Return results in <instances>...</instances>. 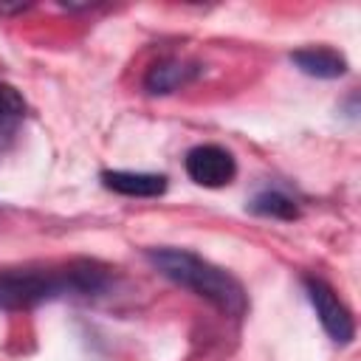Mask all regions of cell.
I'll return each mask as SVG.
<instances>
[{
	"mask_svg": "<svg viewBox=\"0 0 361 361\" xmlns=\"http://www.w3.org/2000/svg\"><path fill=\"white\" fill-rule=\"evenodd\" d=\"M147 259L155 271H161L175 285L192 290L195 296L206 299L226 316H243L248 310V293L237 276H231L226 268L197 257L186 248H149Z\"/></svg>",
	"mask_w": 361,
	"mask_h": 361,
	"instance_id": "1",
	"label": "cell"
},
{
	"mask_svg": "<svg viewBox=\"0 0 361 361\" xmlns=\"http://www.w3.org/2000/svg\"><path fill=\"white\" fill-rule=\"evenodd\" d=\"M104 285L107 274L93 262H76L65 271H3L0 307L23 310L65 293H99Z\"/></svg>",
	"mask_w": 361,
	"mask_h": 361,
	"instance_id": "2",
	"label": "cell"
},
{
	"mask_svg": "<svg viewBox=\"0 0 361 361\" xmlns=\"http://www.w3.org/2000/svg\"><path fill=\"white\" fill-rule=\"evenodd\" d=\"M302 285H305V293H307L322 327L327 330V336L336 344H350L355 336V322H353V313L347 310V305L338 299V293L319 276H305Z\"/></svg>",
	"mask_w": 361,
	"mask_h": 361,
	"instance_id": "3",
	"label": "cell"
},
{
	"mask_svg": "<svg viewBox=\"0 0 361 361\" xmlns=\"http://www.w3.org/2000/svg\"><path fill=\"white\" fill-rule=\"evenodd\" d=\"M186 175L206 189L228 186L237 175V161L228 149L217 144H197L186 152Z\"/></svg>",
	"mask_w": 361,
	"mask_h": 361,
	"instance_id": "4",
	"label": "cell"
},
{
	"mask_svg": "<svg viewBox=\"0 0 361 361\" xmlns=\"http://www.w3.org/2000/svg\"><path fill=\"white\" fill-rule=\"evenodd\" d=\"M102 186L124 197H158L166 192V175L158 172H130V169H104Z\"/></svg>",
	"mask_w": 361,
	"mask_h": 361,
	"instance_id": "5",
	"label": "cell"
},
{
	"mask_svg": "<svg viewBox=\"0 0 361 361\" xmlns=\"http://www.w3.org/2000/svg\"><path fill=\"white\" fill-rule=\"evenodd\" d=\"M200 73V68H197V62H189V59H178V56H166V59H158L149 71H147V76H144V87L149 90V93H175V90H180L183 85H189L195 76Z\"/></svg>",
	"mask_w": 361,
	"mask_h": 361,
	"instance_id": "6",
	"label": "cell"
},
{
	"mask_svg": "<svg viewBox=\"0 0 361 361\" xmlns=\"http://www.w3.org/2000/svg\"><path fill=\"white\" fill-rule=\"evenodd\" d=\"M290 62L316 79H338L347 73V59L344 54H338L336 48L327 45H310V48H299L290 54Z\"/></svg>",
	"mask_w": 361,
	"mask_h": 361,
	"instance_id": "7",
	"label": "cell"
},
{
	"mask_svg": "<svg viewBox=\"0 0 361 361\" xmlns=\"http://www.w3.org/2000/svg\"><path fill=\"white\" fill-rule=\"evenodd\" d=\"M25 118V99L14 85L0 79V144L11 141V135L20 130Z\"/></svg>",
	"mask_w": 361,
	"mask_h": 361,
	"instance_id": "8",
	"label": "cell"
},
{
	"mask_svg": "<svg viewBox=\"0 0 361 361\" xmlns=\"http://www.w3.org/2000/svg\"><path fill=\"white\" fill-rule=\"evenodd\" d=\"M248 209L254 214H259V217H274V220H293V217H299V206L288 195H282V192H259L248 203Z\"/></svg>",
	"mask_w": 361,
	"mask_h": 361,
	"instance_id": "9",
	"label": "cell"
}]
</instances>
